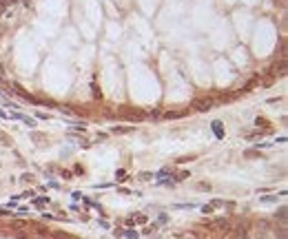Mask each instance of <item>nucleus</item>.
Wrapping results in <instances>:
<instances>
[{
	"instance_id": "2",
	"label": "nucleus",
	"mask_w": 288,
	"mask_h": 239,
	"mask_svg": "<svg viewBox=\"0 0 288 239\" xmlns=\"http://www.w3.org/2000/svg\"><path fill=\"white\" fill-rule=\"evenodd\" d=\"M33 204L42 208V206H47V204H51V199H49V197H36V199H33Z\"/></svg>"
},
{
	"instance_id": "4",
	"label": "nucleus",
	"mask_w": 288,
	"mask_h": 239,
	"mask_svg": "<svg viewBox=\"0 0 288 239\" xmlns=\"http://www.w3.org/2000/svg\"><path fill=\"white\" fill-rule=\"evenodd\" d=\"M151 177H153L151 173H142V175H140V179H151Z\"/></svg>"
},
{
	"instance_id": "1",
	"label": "nucleus",
	"mask_w": 288,
	"mask_h": 239,
	"mask_svg": "<svg viewBox=\"0 0 288 239\" xmlns=\"http://www.w3.org/2000/svg\"><path fill=\"white\" fill-rule=\"evenodd\" d=\"M213 131H215V137H219V140L224 137V126H222V122H217V120L213 122Z\"/></svg>"
},
{
	"instance_id": "5",
	"label": "nucleus",
	"mask_w": 288,
	"mask_h": 239,
	"mask_svg": "<svg viewBox=\"0 0 288 239\" xmlns=\"http://www.w3.org/2000/svg\"><path fill=\"white\" fill-rule=\"evenodd\" d=\"M0 118H5V120H9V115H7L5 111H0Z\"/></svg>"
},
{
	"instance_id": "3",
	"label": "nucleus",
	"mask_w": 288,
	"mask_h": 239,
	"mask_svg": "<svg viewBox=\"0 0 288 239\" xmlns=\"http://www.w3.org/2000/svg\"><path fill=\"white\" fill-rule=\"evenodd\" d=\"M124 237L126 239H140V235H137L135 230H124Z\"/></svg>"
}]
</instances>
